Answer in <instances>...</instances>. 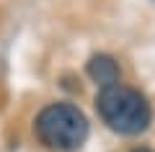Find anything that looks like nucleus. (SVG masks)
I'll list each match as a JSON object with an SVG mask.
<instances>
[{
    "label": "nucleus",
    "mask_w": 155,
    "mask_h": 152,
    "mask_svg": "<svg viewBox=\"0 0 155 152\" xmlns=\"http://www.w3.org/2000/svg\"><path fill=\"white\" fill-rule=\"evenodd\" d=\"M96 111L109 129L127 137L142 134L153 121V111L145 95L119 82L111 88H101V93L96 95Z\"/></svg>",
    "instance_id": "f257e3e1"
},
{
    "label": "nucleus",
    "mask_w": 155,
    "mask_h": 152,
    "mask_svg": "<svg viewBox=\"0 0 155 152\" xmlns=\"http://www.w3.org/2000/svg\"><path fill=\"white\" fill-rule=\"evenodd\" d=\"M34 131L54 152H75L88 139V119L72 103H49L36 116Z\"/></svg>",
    "instance_id": "f03ea898"
},
{
    "label": "nucleus",
    "mask_w": 155,
    "mask_h": 152,
    "mask_svg": "<svg viewBox=\"0 0 155 152\" xmlns=\"http://www.w3.org/2000/svg\"><path fill=\"white\" fill-rule=\"evenodd\" d=\"M85 70H88V77L98 88H111V85L119 82V77H122L116 60L109 57V54H93L88 60V67H85Z\"/></svg>",
    "instance_id": "7ed1b4c3"
},
{
    "label": "nucleus",
    "mask_w": 155,
    "mask_h": 152,
    "mask_svg": "<svg viewBox=\"0 0 155 152\" xmlns=\"http://www.w3.org/2000/svg\"><path fill=\"white\" fill-rule=\"evenodd\" d=\"M132 152H153V150H147V147H134Z\"/></svg>",
    "instance_id": "20e7f679"
}]
</instances>
